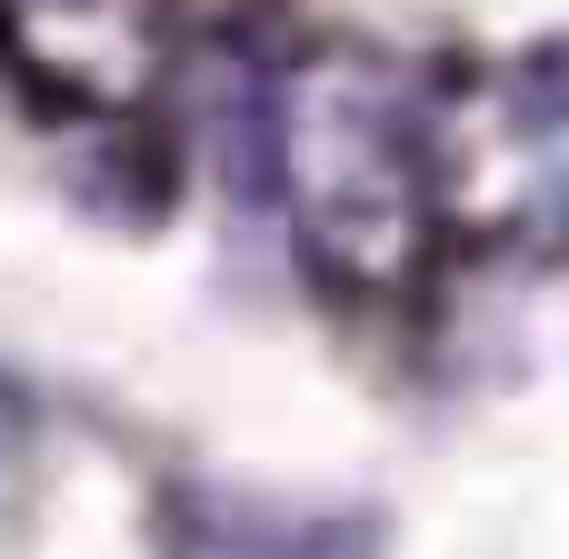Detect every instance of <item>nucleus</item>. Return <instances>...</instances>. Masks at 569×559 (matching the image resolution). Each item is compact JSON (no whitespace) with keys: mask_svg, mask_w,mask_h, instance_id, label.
Wrapping results in <instances>:
<instances>
[{"mask_svg":"<svg viewBox=\"0 0 569 559\" xmlns=\"http://www.w3.org/2000/svg\"><path fill=\"white\" fill-rule=\"evenodd\" d=\"M270 180L300 230V260L340 290H400L440 220L430 100L400 90L370 50H310L270 100Z\"/></svg>","mask_w":569,"mask_h":559,"instance_id":"obj_1","label":"nucleus"},{"mask_svg":"<svg viewBox=\"0 0 569 559\" xmlns=\"http://www.w3.org/2000/svg\"><path fill=\"white\" fill-rule=\"evenodd\" d=\"M430 180L440 220L480 250H560L569 240V80L550 70H470L430 90Z\"/></svg>","mask_w":569,"mask_h":559,"instance_id":"obj_2","label":"nucleus"},{"mask_svg":"<svg viewBox=\"0 0 569 559\" xmlns=\"http://www.w3.org/2000/svg\"><path fill=\"white\" fill-rule=\"evenodd\" d=\"M0 40L70 110H120L160 70V0H0Z\"/></svg>","mask_w":569,"mask_h":559,"instance_id":"obj_3","label":"nucleus"},{"mask_svg":"<svg viewBox=\"0 0 569 559\" xmlns=\"http://www.w3.org/2000/svg\"><path fill=\"white\" fill-rule=\"evenodd\" d=\"M210 540L230 559H370L380 550L370 520H310V510H250V500H230Z\"/></svg>","mask_w":569,"mask_h":559,"instance_id":"obj_4","label":"nucleus"},{"mask_svg":"<svg viewBox=\"0 0 569 559\" xmlns=\"http://www.w3.org/2000/svg\"><path fill=\"white\" fill-rule=\"evenodd\" d=\"M20 460H30V410H20V390L0 380V500H10V480H20Z\"/></svg>","mask_w":569,"mask_h":559,"instance_id":"obj_5","label":"nucleus"}]
</instances>
